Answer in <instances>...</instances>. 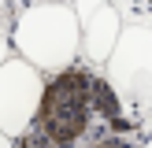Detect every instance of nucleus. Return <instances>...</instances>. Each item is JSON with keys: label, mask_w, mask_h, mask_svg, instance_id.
Masks as SVG:
<instances>
[{"label": "nucleus", "mask_w": 152, "mask_h": 148, "mask_svg": "<svg viewBox=\"0 0 152 148\" xmlns=\"http://www.w3.org/2000/svg\"><path fill=\"white\" fill-rule=\"evenodd\" d=\"M11 56L30 63L37 74H52L78 63L82 48V26L71 4L52 0H26L11 19Z\"/></svg>", "instance_id": "f257e3e1"}, {"label": "nucleus", "mask_w": 152, "mask_h": 148, "mask_svg": "<svg viewBox=\"0 0 152 148\" xmlns=\"http://www.w3.org/2000/svg\"><path fill=\"white\" fill-rule=\"evenodd\" d=\"M41 78L45 74H37L19 56L0 63V130L7 137H19L22 130H30L37 96H41Z\"/></svg>", "instance_id": "20e7f679"}, {"label": "nucleus", "mask_w": 152, "mask_h": 148, "mask_svg": "<svg viewBox=\"0 0 152 148\" xmlns=\"http://www.w3.org/2000/svg\"><path fill=\"white\" fill-rule=\"evenodd\" d=\"M0 148H11V137H7L4 130H0Z\"/></svg>", "instance_id": "9b49d317"}, {"label": "nucleus", "mask_w": 152, "mask_h": 148, "mask_svg": "<svg viewBox=\"0 0 152 148\" xmlns=\"http://www.w3.org/2000/svg\"><path fill=\"white\" fill-rule=\"evenodd\" d=\"M52 4H71V0H52Z\"/></svg>", "instance_id": "f8f14e48"}, {"label": "nucleus", "mask_w": 152, "mask_h": 148, "mask_svg": "<svg viewBox=\"0 0 152 148\" xmlns=\"http://www.w3.org/2000/svg\"><path fill=\"white\" fill-rule=\"evenodd\" d=\"M30 126L56 148H82L93 137L96 126L89 115V63L78 59L63 70L45 74Z\"/></svg>", "instance_id": "f03ea898"}, {"label": "nucleus", "mask_w": 152, "mask_h": 148, "mask_svg": "<svg viewBox=\"0 0 152 148\" xmlns=\"http://www.w3.org/2000/svg\"><path fill=\"white\" fill-rule=\"evenodd\" d=\"M11 148H56V144H52V141H45L41 133L30 126V130H22L19 137H11Z\"/></svg>", "instance_id": "6e6552de"}, {"label": "nucleus", "mask_w": 152, "mask_h": 148, "mask_svg": "<svg viewBox=\"0 0 152 148\" xmlns=\"http://www.w3.org/2000/svg\"><path fill=\"white\" fill-rule=\"evenodd\" d=\"M100 70L126 104V111L137 122L152 126V22H126Z\"/></svg>", "instance_id": "7ed1b4c3"}, {"label": "nucleus", "mask_w": 152, "mask_h": 148, "mask_svg": "<svg viewBox=\"0 0 152 148\" xmlns=\"http://www.w3.org/2000/svg\"><path fill=\"white\" fill-rule=\"evenodd\" d=\"M4 19H7V0H0V26H4Z\"/></svg>", "instance_id": "9d476101"}, {"label": "nucleus", "mask_w": 152, "mask_h": 148, "mask_svg": "<svg viewBox=\"0 0 152 148\" xmlns=\"http://www.w3.org/2000/svg\"><path fill=\"white\" fill-rule=\"evenodd\" d=\"M82 26V48H78V59L89 67H104L111 56V48H115L119 33H123L126 26V15L123 7H119V0H104L100 7H96L89 19L78 22Z\"/></svg>", "instance_id": "39448f33"}, {"label": "nucleus", "mask_w": 152, "mask_h": 148, "mask_svg": "<svg viewBox=\"0 0 152 148\" xmlns=\"http://www.w3.org/2000/svg\"><path fill=\"white\" fill-rule=\"evenodd\" d=\"M82 148H152V126L145 133H134V137H115V133L93 130V137H89Z\"/></svg>", "instance_id": "0eeeda50"}, {"label": "nucleus", "mask_w": 152, "mask_h": 148, "mask_svg": "<svg viewBox=\"0 0 152 148\" xmlns=\"http://www.w3.org/2000/svg\"><path fill=\"white\" fill-rule=\"evenodd\" d=\"M89 115H93L96 130H104V126H111V122H119V118L130 115L126 104L119 100V93L111 89V81L104 78L100 67H89Z\"/></svg>", "instance_id": "423d86ee"}, {"label": "nucleus", "mask_w": 152, "mask_h": 148, "mask_svg": "<svg viewBox=\"0 0 152 148\" xmlns=\"http://www.w3.org/2000/svg\"><path fill=\"white\" fill-rule=\"evenodd\" d=\"M11 59V37H7V30L0 26V63H7Z\"/></svg>", "instance_id": "1a4fd4ad"}]
</instances>
